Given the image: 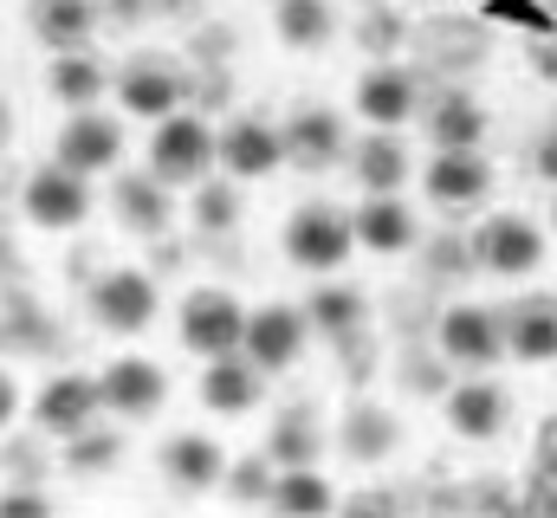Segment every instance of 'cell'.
Wrapping results in <instances>:
<instances>
[{"instance_id": "obj_1", "label": "cell", "mask_w": 557, "mask_h": 518, "mask_svg": "<svg viewBox=\"0 0 557 518\" xmlns=\"http://www.w3.org/2000/svg\"><path fill=\"white\" fill-rule=\"evenodd\" d=\"M143 169L156 175V182H169L175 195H188L195 182H208L214 169H221V130L208 124L201 111H169V118H156L149 124V143H143Z\"/></svg>"}, {"instance_id": "obj_2", "label": "cell", "mask_w": 557, "mask_h": 518, "mask_svg": "<svg viewBox=\"0 0 557 518\" xmlns=\"http://www.w3.org/2000/svg\"><path fill=\"white\" fill-rule=\"evenodd\" d=\"M545 259H552V227H539L519 208H499V214L473 221V234H467V266L486 279H506V285L532 279Z\"/></svg>"}, {"instance_id": "obj_3", "label": "cell", "mask_w": 557, "mask_h": 518, "mask_svg": "<svg viewBox=\"0 0 557 518\" xmlns=\"http://www.w3.org/2000/svg\"><path fill=\"white\" fill-rule=\"evenodd\" d=\"M85 311L104 337H143L156 318H162V285L156 272L143 266H104L91 285H85Z\"/></svg>"}, {"instance_id": "obj_4", "label": "cell", "mask_w": 557, "mask_h": 518, "mask_svg": "<svg viewBox=\"0 0 557 518\" xmlns=\"http://www.w3.org/2000/svg\"><path fill=\"white\" fill-rule=\"evenodd\" d=\"M91 208H98L91 175L65 169L59 156H52V162H39V169L20 182V221H26V227H39V234H78V227L91 221Z\"/></svg>"}, {"instance_id": "obj_5", "label": "cell", "mask_w": 557, "mask_h": 518, "mask_svg": "<svg viewBox=\"0 0 557 518\" xmlns=\"http://www.w3.org/2000/svg\"><path fill=\"white\" fill-rule=\"evenodd\" d=\"M278 247H285V259H292L298 272H311V279L344 272V266L357 259L350 208H331V201H305V208H292V221H285Z\"/></svg>"}, {"instance_id": "obj_6", "label": "cell", "mask_w": 557, "mask_h": 518, "mask_svg": "<svg viewBox=\"0 0 557 518\" xmlns=\"http://www.w3.org/2000/svg\"><path fill=\"white\" fill-rule=\"evenodd\" d=\"M441 421H447L454 441L493 447V441H506V428H512V388L499 383L493 370H460V383L441 388Z\"/></svg>"}, {"instance_id": "obj_7", "label": "cell", "mask_w": 557, "mask_h": 518, "mask_svg": "<svg viewBox=\"0 0 557 518\" xmlns=\"http://www.w3.org/2000/svg\"><path fill=\"white\" fill-rule=\"evenodd\" d=\"M26 421L39 441H72L91 421H104V395H98V370H52L46 383L26 395Z\"/></svg>"}, {"instance_id": "obj_8", "label": "cell", "mask_w": 557, "mask_h": 518, "mask_svg": "<svg viewBox=\"0 0 557 518\" xmlns=\"http://www.w3.org/2000/svg\"><path fill=\"white\" fill-rule=\"evenodd\" d=\"M240 331H247V298L227 292V285H188L182 305H175V337L188 357H221V350H240Z\"/></svg>"}, {"instance_id": "obj_9", "label": "cell", "mask_w": 557, "mask_h": 518, "mask_svg": "<svg viewBox=\"0 0 557 518\" xmlns=\"http://www.w3.org/2000/svg\"><path fill=\"white\" fill-rule=\"evenodd\" d=\"M434 350L447 357V370H499L506 363V318L499 305L480 298H454L434 324Z\"/></svg>"}, {"instance_id": "obj_10", "label": "cell", "mask_w": 557, "mask_h": 518, "mask_svg": "<svg viewBox=\"0 0 557 518\" xmlns=\"http://www.w3.org/2000/svg\"><path fill=\"white\" fill-rule=\"evenodd\" d=\"M421 78L403 65V59H370L350 85V111L363 130H409L421 118Z\"/></svg>"}, {"instance_id": "obj_11", "label": "cell", "mask_w": 557, "mask_h": 518, "mask_svg": "<svg viewBox=\"0 0 557 518\" xmlns=\"http://www.w3.org/2000/svg\"><path fill=\"white\" fill-rule=\"evenodd\" d=\"M111 98L124 104V118L156 124V118H169V111L195 104V78H188L182 65H169V59L143 52V59H131V65H117V72H111Z\"/></svg>"}, {"instance_id": "obj_12", "label": "cell", "mask_w": 557, "mask_h": 518, "mask_svg": "<svg viewBox=\"0 0 557 518\" xmlns=\"http://www.w3.org/2000/svg\"><path fill=\"white\" fill-rule=\"evenodd\" d=\"M240 350L267 370V377H292L298 363H305V350H311V318H305V305H247V331H240Z\"/></svg>"}, {"instance_id": "obj_13", "label": "cell", "mask_w": 557, "mask_h": 518, "mask_svg": "<svg viewBox=\"0 0 557 518\" xmlns=\"http://www.w3.org/2000/svg\"><path fill=\"white\" fill-rule=\"evenodd\" d=\"M52 156H59L65 169H78V175L104 182V175L124 169L131 143H124V124H117L104 104H91V111H65V124H59V136H52Z\"/></svg>"}, {"instance_id": "obj_14", "label": "cell", "mask_w": 557, "mask_h": 518, "mask_svg": "<svg viewBox=\"0 0 557 518\" xmlns=\"http://www.w3.org/2000/svg\"><path fill=\"white\" fill-rule=\"evenodd\" d=\"M98 395H104V415L124 421V428L156 421L162 402H169V370L156 357H143V350H124V357H111L98 370Z\"/></svg>"}, {"instance_id": "obj_15", "label": "cell", "mask_w": 557, "mask_h": 518, "mask_svg": "<svg viewBox=\"0 0 557 518\" xmlns=\"http://www.w3.org/2000/svg\"><path fill=\"white\" fill-rule=\"evenodd\" d=\"M156 480H162L175 499H208V493H221V480H227V447H221L214 434H201V428H182V434H169V441L156 447Z\"/></svg>"}, {"instance_id": "obj_16", "label": "cell", "mask_w": 557, "mask_h": 518, "mask_svg": "<svg viewBox=\"0 0 557 518\" xmlns=\"http://www.w3.org/2000/svg\"><path fill=\"white\" fill-rule=\"evenodd\" d=\"M416 175H421L428 208H441V214H467V208H480V201L493 195V182H499L493 162L480 156V143H473V149H434Z\"/></svg>"}, {"instance_id": "obj_17", "label": "cell", "mask_w": 557, "mask_h": 518, "mask_svg": "<svg viewBox=\"0 0 557 518\" xmlns=\"http://www.w3.org/2000/svg\"><path fill=\"white\" fill-rule=\"evenodd\" d=\"M267 370L247 357V350H221V357H201V408L208 415H221V421H247V415H260L267 408Z\"/></svg>"}, {"instance_id": "obj_18", "label": "cell", "mask_w": 557, "mask_h": 518, "mask_svg": "<svg viewBox=\"0 0 557 518\" xmlns=\"http://www.w3.org/2000/svg\"><path fill=\"white\" fill-rule=\"evenodd\" d=\"M350 234H357V254L370 259H403L421 247V214L409 208V195H363L350 208Z\"/></svg>"}, {"instance_id": "obj_19", "label": "cell", "mask_w": 557, "mask_h": 518, "mask_svg": "<svg viewBox=\"0 0 557 518\" xmlns=\"http://www.w3.org/2000/svg\"><path fill=\"white\" fill-rule=\"evenodd\" d=\"M111 221L131 240H162L175 227V188L156 182L149 169H117L111 175Z\"/></svg>"}, {"instance_id": "obj_20", "label": "cell", "mask_w": 557, "mask_h": 518, "mask_svg": "<svg viewBox=\"0 0 557 518\" xmlns=\"http://www.w3.org/2000/svg\"><path fill=\"white\" fill-rule=\"evenodd\" d=\"M285 169V130L260 111H240L221 124V175L234 182H267Z\"/></svg>"}, {"instance_id": "obj_21", "label": "cell", "mask_w": 557, "mask_h": 518, "mask_svg": "<svg viewBox=\"0 0 557 518\" xmlns=\"http://www.w3.org/2000/svg\"><path fill=\"white\" fill-rule=\"evenodd\" d=\"M278 130H285V162L305 169V175H324L350 156V124L331 104H298Z\"/></svg>"}, {"instance_id": "obj_22", "label": "cell", "mask_w": 557, "mask_h": 518, "mask_svg": "<svg viewBox=\"0 0 557 518\" xmlns=\"http://www.w3.org/2000/svg\"><path fill=\"white\" fill-rule=\"evenodd\" d=\"M499 318H506V357L512 363H532V370L557 363V292H519L499 305Z\"/></svg>"}, {"instance_id": "obj_23", "label": "cell", "mask_w": 557, "mask_h": 518, "mask_svg": "<svg viewBox=\"0 0 557 518\" xmlns=\"http://www.w3.org/2000/svg\"><path fill=\"white\" fill-rule=\"evenodd\" d=\"M344 162H350V175H357L363 195H396V188L416 182V156H409L403 130H363V136H350Z\"/></svg>"}, {"instance_id": "obj_24", "label": "cell", "mask_w": 557, "mask_h": 518, "mask_svg": "<svg viewBox=\"0 0 557 518\" xmlns=\"http://www.w3.org/2000/svg\"><path fill=\"white\" fill-rule=\"evenodd\" d=\"M337 447H344V460H357V467H383V460L403 454V415L357 395V402L337 415Z\"/></svg>"}, {"instance_id": "obj_25", "label": "cell", "mask_w": 557, "mask_h": 518, "mask_svg": "<svg viewBox=\"0 0 557 518\" xmlns=\"http://www.w3.org/2000/svg\"><path fill=\"white\" fill-rule=\"evenodd\" d=\"M421 130H428L434 149H473V143H486L493 111H486V98H473V91L454 85V91L421 98Z\"/></svg>"}, {"instance_id": "obj_26", "label": "cell", "mask_w": 557, "mask_h": 518, "mask_svg": "<svg viewBox=\"0 0 557 518\" xmlns=\"http://www.w3.org/2000/svg\"><path fill=\"white\" fill-rule=\"evenodd\" d=\"M46 91H52V104H65V111H91V104L111 98V65H104L91 46H65V52H52V65H46Z\"/></svg>"}, {"instance_id": "obj_27", "label": "cell", "mask_w": 557, "mask_h": 518, "mask_svg": "<svg viewBox=\"0 0 557 518\" xmlns=\"http://www.w3.org/2000/svg\"><path fill=\"white\" fill-rule=\"evenodd\" d=\"M305 318H311V337L350 344V337H363V331H370V298L331 272V279H318V285H311V298H305Z\"/></svg>"}, {"instance_id": "obj_28", "label": "cell", "mask_w": 557, "mask_h": 518, "mask_svg": "<svg viewBox=\"0 0 557 518\" xmlns=\"http://www.w3.org/2000/svg\"><path fill=\"white\" fill-rule=\"evenodd\" d=\"M98 26H104V7H98V0H26V33H33L46 52L91 46Z\"/></svg>"}, {"instance_id": "obj_29", "label": "cell", "mask_w": 557, "mask_h": 518, "mask_svg": "<svg viewBox=\"0 0 557 518\" xmlns=\"http://www.w3.org/2000/svg\"><path fill=\"white\" fill-rule=\"evenodd\" d=\"M324 441H331V428L318 421V408L311 402H292V408H278L273 428H267V460L273 467H305V460H318L324 454Z\"/></svg>"}, {"instance_id": "obj_30", "label": "cell", "mask_w": 557, "mask_h": 518, "mask_svg": "<svg viewBox=\"0 0 557 518\" xmlns=\"http://www.w3.org/2000/svg\"><path fill=\"white\" fill-rule=\"evenodd\" d=\"M267 506L285 513V518H318V513H337V506H344V493L331 486V473H324L318 460H305V467H278Z\"/></svg>"}, {"instance_id": "obj_31", "label": "cell", "mask_w": 557, "mask_h": 518, "mask_svg": "<svg viewBox=\"0 0 557 518\" xmlns=\"http://www.w3.org/2000/svg\"><path fill=\"white\" fill-rule=\"evenodd\" d=\"M337 0H273V33L292 52H324L337 39Z\"/></svg>"}, {"instance_id": "obj_32", "label": "cell", "mask_w": 557, "mask_h": 518, "mask_svg": "<svg viewBox=\"0 0 557 518\" xmlns=\"http://www.w3.org/2000/svg\"><path fill=\"white\" fill-rule=\"evenodd\" d=\"M117 428H124V421H111V415H104V421H91L85 434L59 441V447H65V454H59V467H65V473H78V480H104V473L124 460V434H117Z\"/></svg>"}, {"instance_id": "obj_33", "label": "cell", "mask_w": 557, "mask_h": 518, "mask_svg": "<svg viewBox=\"0 0 557 518\" xmlns=\"http://www.w3.org/2000/svg\"><path fill=\"white\" fill-rule=\"evenodd\" d=\"M188 221H195V234H208V240H221V234H234L240 227V182L234 175H208V182H195L188 188Z\"/></svg>"}, {"instance_id": "obj_34", "label": "cell", "mask_w": 557, "mask_h": 518, "mask_svg": "<svg viewBox=\"0 0 557 518\" xmlns=\"http://www.w3.org/2000/svg\"><path fill=\"white\" fill-rule=\"evenodd\" d=\"M357 46H363L370 59H396V52L409 46V13H403L396 0H370L363 20H357Z\"/></svg>"}, {"instance_id": "obj_35", "label": "cell", "mask_w": 557, "mask_h": 518, "mask_svg": "<svg viewBox=\"0 0 557 518\" xmlns=\"http://www.w3.org/2000/svg\"><path fill=\"white\" fill-rule=\"evenodd\" d=\"M273 460L267 454H240V460H227V480H221V493L234 499V506H267V493H273Z\"/></svg>"}, {"instance_id": "obj_36", "label": "cell", "mask_w": 557, "mask_h": 518, "mask_svg": "<svg viewBox=\"0 0 557 518\" xmlns=\"http://www.w3.org/2000/svg\"><path fill=\"white\" fill-rule=\"evenodd\" d=\"M0 513L20 518V513H52V493L46 486H33V480H13L7 493H0Z\"/></svg>"}, {"instance_id": "obj_37", "label": "cell", "mask_w": 557, "mask_h": 518, "mask_svg": "<svg viewBox=\"0 0 557 518\" xmlns=\"http://www.w3.org/2000/svg\"><path fill=\"white\" fill-rule=\"evenodd\" d=\"M525 169H532L545 188H557V124L532 136V149H525Z\"/></svg>"}, {"instance_id": "obj_38", "label": "cell", "mask_w": 557, "mask_h": 518, "mask_svg": "<svg viewBox=\"0 0 557 518\" xmlns=\"http://www.w3.org/2000/svg\"><path fill=\"white\" fill-rule=\"evenodd\" d=\"M532 473L557 480V408L539 421V434H532Z\"/></svg>"}, {"instance_id": "obj_39", "label": "cell", "mask_w": 557, "mask_h": 518, "mask_svg": "<svg viewBox=\"0 0 557 518\" xmlns=\"http://www.w3.org/2000/svg\"><path fill=\"white\" fill-rule=\"evenodd\" d=\"M98 7H104L111 26H143V20H156V0H98Z\"/></svg>"}, {"instance_id": "obj_40", "label": "cell", "mask_w": 557, "mask_h": 518, "mask_svg": "<svg viewBox=\"0 0 557 518\" xmlns=\"http://www.w3.org/2000/svg\"><path fill=\"white\" fill-rule=\"evenodd\" d=\"M20 408H26V395H20V377H13V370L0 363V434H7L13 421H20Z\"/></svg>"}, {"instance_id": "obj_41", "label": "cell", "mask_w": 557, "mask_h": 518, "mask_svg": "<svg viewBox=\"0 0 557 518\" xmlns=\"http://www.w3.org/2000/svg\"><path fill=\"white\" fill-rule=\"evenodd\" d=\"M532 78L557 91V26L545 33V39H539V46H532Z\"/></svg>"}, {"instance_id": "obj_42", "label": "cell", "mask_w": 557, "mask_h": 518, "mask_svg": "<svg viewBox=\"0 0 557 518\" xmlns=\"http://www.w3.org/2000/svg\"><path fill=\"white\" fill-rule=\"evenodd\" d=\"M7 136H13V111H7V98H0V149H7Z\"/></svg>"}, {"instance_id": "obj_43", "label": "cell", "mask_w": 557, "mask_h": 518, "mask_svg": "<svg viewBox=\"0 0 557 518\" xmlns=\"http://www.w3.org/2000/svg\"><path fill=\"white\" fill-rule=\"evenodd\" d=\"M545 227H552V240H557V188H552V221H545Z\"/></svg>"}, {"instance_id": "obj_44", "label": "cell", "mask_w": 557, "mask_h": 518, "mask_svg": "<svg viewBox=\"0 0 557 518\" xmlns=\"http://www.w3.org/2000/svg\"><path fill=\"white\" fill-rule=\"evenodd\" d=\"M267 7H273V0H267Z\"/></svg>"}]
</instances>
